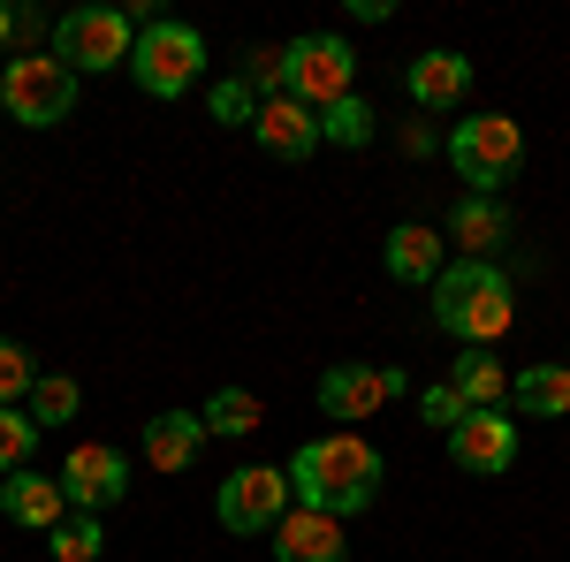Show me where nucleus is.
I'll list each match as a JSON object with an SVG mask.
<instances>
[{"instance_id":"1","label":"nucleus","mask_w":570,"mask_h":562,"mask_svg":"<svg viewBox=\"0 0 570 562\" xmlns=\"http://www.w3.org/2000/svg\"><path fill=\"white\" fill-rule=\"evenodd\" d=\"M282 472H289V494H297L305 510L357 517V510L381 502V486H389V456H381L365 433H327V441H305Z\"/></svg>"},{"instance_id":"2","label":"nucleus","mask_w":570,"mask_h":562,"mask_svg":"<svg viewBox=\"0 0 570 562\" xmlns=\"http://www.w3.org/2000/svg\"><path fill=\"white\" fill-rule=\"evenodd\" d=\"M510 274L494 259H449L441 266V282H434V319H441V335H456L464 349H487V343H502L510 335Z\"/></svg>"},{"instance_id":"3","label":"nucleus","mask_w":570,"mask_h":562,"mask_svg":"<svg viewBox=\"0 0 570 562\" xmlns=\"http://www.w3.org/2000/svg\"><path fill=\"white\" fill-rule=\"evenodd\" d=\"M145 23H153V16H137V8H77V16H61V23H53V61H61V69H77V77L130 69L137 31H145Z\"/></svg>"},{"instance_id":"4","label":"nucleus","mask_w":570,"mask_h":562,"mask_svg":"<svg viewBox=\"0 0 570 562\" xmlns=\"http://www.w3.org/2000/svg\"><path fill=\"white\" fill-rule=\"evenodd\" d=\"M77 69H61L53 53H16L8 69H0V107L23 122V130H53V122H69L77 115Z\"/></svg>"},{"instance_id":"5","label":"nucleus","mask_w":570,"mask_h":562,"mask_svg":"<svg viewBox=\"0 0 570 562\" xmlns=\"http://www.w3.org/2000/svg\"><path fill=\"white\" fill-rule=\"evenodd\" d=\"M130 77H137V91H145V99H183V91L206 77V39H198L190 23H168V16H153V23L137 31Z\"/></svg>"},{"instance_id":"6","label":"nucleus","mask_w":570,"mask_h":562,"mask_svg":"<svg viewBox=\"0 0 570 562\" xmlns=\"http://www.w3.org/2000/svg\"><path fill=\"white\" fill-rule=\"evenodd\" d=\"M449 168L464 175L480 198H494L502 183H518V168H525V130L510 115H472V122L449 130Z\"/></svg>"},{"instance_id":"7","label":"nucleus","mask_w":570,"mask_h":562,"mask_svg":"<svg viewBox=\"0 0 570 562\" xmlns=\"http://www.w3.org/2000/svg\"><path fill=\"white\" fill-rule=\"evenodd\" d=\"M282 61H289V99H305L312 115H327V107L357 99V53H351V39H335V31H305V39L282 46Z\"/></svg>"},{"instance_id":"8","label":"nucleus","mask_w":570,"mask_h":562,"mask_svg":"<svg viewBox=\"0 0 570 562\" xmlns=\"http://www.w3.org/2000/svg\"><path fill=\"white\" fill-rule=\"evenodd\" d=\"M214 510L228 532H274V524L297 510V494H289V472H274V464H244V472L220 479Z\"/></svg>"},{"instance_id":"9","label":"nucleus","mask_w":570,"mask_h":562,"mask_svg":"<svg viewBox=\"0 0 570 562\" xmlns=\"http://www.w3.org/2000/svg\"><path fill=\"white\" fill-rule=\"evenodd\" d=\"M61 494H69V510H77V517L115 510V502L130 494V456H122V448H107V441H77V448L61 456Z\"/></svg>"},{"instance_id":"10","label":"nucleus","mask_w":570,"mask_h":562,"mask_svg":"<svg viewBox=\"0 0 570 562\" xmlns=\"http://www.w3.org/2000/svg\"><path fill=\"white\" fill-rule=\"evenodd\" d=\"M312 395H320V411H327V418L357 426V418L389 411L395 395H403V373H395V365H327Z\"/></svg>"},{"instance_id":"11","label":"nucleus","mask_w":570,"mask_h":562,"mask_svg":"<svg viewBox=\"0 0 570 562\" xmlns=\"http://www.w3.org/2000/svg\"><path fill=\"white\" fill-rule=\"evenodd\" d=\"M449 456L472 479H502L518 464V426L510 411H464V426H449Z\"/></svg>"},{"instance_id":"12","label":"nucleus","mask_w":570,"mask_h":562,"mask_svg":"<svg viewBox=\"0 0 570 562\" xmlns=\"http://www.w3.org/2000/svg\"><path fill=\"white\" fill-rule=\"evenodd\" d=\"M252 137H259L266 160H312L320 152V115H312L305 99L274 91V99H259V115H252Z\"/></svg>"},{"instance_id":"13","label":"nucleus","mask_w":570,"mask_h":562,"mask_svg":"<svg viewBox=\"0 0 570 562\" xmlns=\"http://www.w3.org/2000/svg\"><path fill=\"white\" fill-rule=\"evenodd\" d=\"M381 266H389V282L434 289L441 266H449V236H441V228H426V220H395L389 244H381Z\"/></svg>"},{"instance_id":"14","label":"nucleus","mask_w":570,"mask_h":562,"mask_svg":"<svg viewBox=\"0 0 570 562\" xmlns=\"http://www.w3.org/2000/svg\"><path fill=\"white\" fill-rule=\"evenodd\" d=\"M274 540V562H351V540H343V517H327V510H289V517L266 532Z\"/></svg>"},{"instance_id":"15","label":"nucleus","mask_w":570,"mask_h":562,"mask_svg":"<svg viewBox=\"0 0 570 562\" xmlns=\"http://www.w3.org/2000/svg\"><path fill=\"white\" fill-rule=\"evenodd\" d=\"M0 517L23 524V532H53V524H69V494H61V479L16 472V479H0Z\"/></svg>"},{"instance_id":"16","label":"nucleus","mask_w":570,"mask_h":562,"mask_svg":"<svg viewBox=\"0 0 570 562\" xmlns=\"http://www.w3.org/2000/svg\"><path fill=\"white\" fill-rule=\"evenodd\" d=\"M198 448H206V418L198 411H160L153 426H145V472H190L198 464Z\"/></svg>"},{"instance_id":"17","label":"nucleus","mask_w":570,"mask_h":562,"mask_svg":"<svg viewBox=\"0 0 570 562\" xmlns=\"http://www.w3.org/2000/svg\"><path fill=\"white\" fill-rule=\"evenodd\" d=\"M464 91H472V61H464V53L434 46V53H419V61H411V99H419L426 115H449Z\"/></svg>"},{"instance_id":"18","label":"nucleus","mask_w":570,"mask_h":562,"mask_svg":"<svg viewBox=\"0 0 570 562\" xmlns=\"http://www.w3.org/2000/svg\"><path fill=\"white\" fill-rule=\"evenodd\" d=\"M449 244H464V259H494L502 244H510V214L494 206V198H464L456 214H449Z\"/></svg>"},{"instance_id":"19","label":"nucleus","mask_w":570,"mask_h":562,"mask_svg":"<svg viewBox=\"0 0 570 562\" xmlns=\"http://www.w3.org/2000/svg\"><path fill=\"white\" fill-rule=\"evenodd\" d=\"M449 388L464 395L472 411H502V395H510V365H502L494 349H464V357L449 365Z\"/></svg>"},{"instance_id":"20","label":"nucleus","mask_w":570,"mask_h":562,"mask_svg":"<svg viewBox=\"0 0 570 562\" xmlns=\"http://www.w3.org/2000/svg\"><path fill=\"white\" fill-rule=\"evenodd\" d=\"M510 395H518V411H532V418H570V365H525L510 381Z\"/></svg>"},{"instance_id":"21","label":"nucleus","mask_w":570,"mask_h":562,"mask_svg":"<svg viewBox=\"0 0 570 562\" xmlns=\"http://www.w3.org/2000/svg\"><path fill=\"white\" fill-rule=\"evenodd\" d=\"M198 418H206V433H220V441H244V433L266 426V403H259L252 388H214Z\"/></svg>"},{"instance_id":"22","label":"nucleus","mask_w":570,"mask_h":562,"mask_svg":"<svg viewBox=\"0 0 570 562\" xmlns=\"http://www.w3.org/2000/svg\"><path fill=\"white\" fill-rule=\"evenodd\" d=\"M23 411L39 418V433H46V426H69V418L85 411V388H77L69 373H39V388L23 395Z\"/></svg>"},{"instance_id":"23","label":"nucleus","mask_w":570,"mask_h":562,"mask_svg":"<svg viewBox=\"0 0 570 562\" xmlns=\"http://www.w3.org/2000/svg\"><path fill=\"white\" fill-rule=\"evenodd\" d=\"M31 448H39V418H31L23 403H8V411H0V479L31 472Z\"/></svg>"},{"instance_id":"24","label":"nucleus","mask_w":570,"mask_h":562,"mask_svg":"<svg viewBox=\"0 0 570 562\" xmlns=\"http://www.w3.org/2000/svg\"><path fill=\"white\" fill-rule=\"evenodd\" d=\"M320 137H327V145H373V107H365V99H343V107H327V115H320Z\"/></svg>"},{"instance_id":"25","label":"nucleus","mask_w":570,"mask_h":562,"mask_svg":"<svg viewBox=\"0 0 570 562\" xmlns=\"http://www.w3.org/2000/svg\"><path fill=\"white\" fill-rule=\"evenodd\" d=\"M31 388H39V357H31L23 343H0V411L23 403Z\"/></svg>"},{"instance_id":"26","label":"nucleus","mask_w":570,"mask_h":562,"mask_svg":"<svg viewBox=\"0 0 570 562\" xmlns=\"http://www.w3.org/2000/svg\"><path fill=\"white\" fill-rule=\"evenodd\" d=\"M99 517H69V524H53V562H99Z\"/></svg>"},{"instance_id":"27","label":"nucleus","mask_w":570,"mask_h":562,"mask_svg":"<svg viewBox=\"0 0 570 562\" xmlns=\"http://www.w3.org/2000/svg\"><path fill=\"white\" fill-rule=\"evenodd\" d=\"M214 115L220 122H252L259 115V91L244 85V77H228V85H214Z\"/></svg>"},{"instance_id":"28","label":"nucleus","mask_w":570,"mask_h":562,"mask_svg":"<svg viewBox=\"0 0 570 562\" xmlns=\"http://www.w3.org/2000/svg\"><path fill=\"white\" fill-rule=\"evenodd\" d=\"M419 411H426V426H441V433H449V426H464V411H472V403H464V395H456L449 381H441V388H426V395H419Z\"/></svg>"},{"instance_id":"29","label":"nucleus","mask_w":570,"mask_h":562,"mask_svg":"<svg viewBox=\"0 0 570 562\" xmlns=\"http://www.w3.org/2000/svg\"><path fill=\"white\" fill-rule=\"evenodd\" d=\"M39 31H46L39 8H16V46H23V53H31V39H39Z\"/></svg>"},{"instance_id":"30","label":"nucleus","mask_w":570,"mask_h":562,"mask_svg":"<svg viewBox=\"0 0 570 562\" xmlns=\"http://www.w3.org/2000/svg\"><path fill=\"white\" fill-rule=\"evenodd\" d=\"M0 46H16V8L0 0Z\"/></svg>"}]
</instances>
